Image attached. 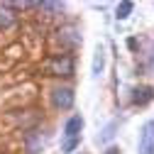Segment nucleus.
<instances>
[{"instance_id": "obj_1", "label": "nucleus", "mask_w": 154, "mask_h": 154, "mask_svg": "<svg viewBox=\"0 0 154 154\" xmlns=\"http://www.w3.org/2000/svg\"><path fill=\"white\" fill-rule=\"evenodd\" d=\"M73 69H76V64H73L71 54H54L44 61V71L49 76H59V79H71Z\"/></svg>"}, {"instance_id": "obj_2", "label": "nucleus", "mask_w": 154, "mask_h": 154, "mask_svg": "<svg viewBox=\"0 0 154 154\" xmlns=\"http://www.w3.org/2000/svg\"><path fill=\"white\" fill-rule=\"evenodd\" d=\"M51 105H54V110H69V108H73V91L69 86L54 88L51 91Z\"/></svg>"}, {"instance_id": "obj_3", "label": "nucleus", "mask_w": 154, "mask_h": 154, "mask_svg": "<svg viewBox=\"0 0 154 154\" xmlns=\"http://www.w3.org/2000/svg\"><path fill=\"white\" fill-rule=\"evenodd\" d=\"M22 142H25V152L27 154H39L42 147H44V134L37 130V127L34 130H27L22 134Z\"/></svg>"}, {"instance_id": "obj_4", "label": "nucleus", "mask_w": 154, "mask_h": 154, "mask_svg": "<svg viewBox=\"0 0 154 154\" xmlns=\"http://www.w3.org/2000/svg\"><path fill=\"white\" fill-rule=\"evenodd\" d=\"M140 154H154V120L142 125V132H140Z\"/></svg>"}, {"instance_id": "obj_5", "label": "nucleus", "mask_w": 154, "mask_h": 154, "mask_svg": "<svg viewBox=\"0 0 154 154\" xmlns=\"http://www.w3.org/2000/svg\"><path fill=\"white\" fill-rule=\"evenodd\" d=\"M154 100V86H137L132 91V103L134 105H147Z\"/></svg>"}, {"instance_id": "obj_6", "label": "nucleus", "mask_w": 154, "mask_h": 154, "mask_svg": "<svg viewBox=\"0 0 154 154\" xmlns=\"http://www.w3.org/2000/svg\"><path fill=\"white\" fill-rule=\"evenodd\" d=\"M81 130H83V118H81V115H71V118L64 122V134H66V140L79 137Z\"/></svg>"}, {"instance_id": "obj_7", "label": "nucleus", "mask_w": 154, "mask_h": 154, "mask_svg": "<svg viewBox=\"0 0 154 154\" xmlns=\"http://www.w3.org/2000/svg\"><path fill=\"white\" fill-rule=\"evenodd\" d=\"M15 22H17V15L12 12L10 3H3V5H0V29H8Z\"/></svg>"}, {"instance_id": "obj_8", "label": "nucleus", "mask_w": 154, "mask_h": 154, "mask_svg": "<svg viewBox=\"0 0 154 154\" xmlns=\"http://www.w3.org/2000/svg\"><path fill=\"white\" fill-rule=\"evenodd\" d=\"M103 61H105V54H103V49L98 47V51H95V59H93V76H100V71H103Z\"/></svg>"}, {"instance_id": "obj_9", "label": "nucleus", "mask_w": 154, "mask_h": 154, "mask_svg": "<svg viewBox=\"0 0 154 154\" xmlns=\"http://www.w3.org/2000/svg\"><path fill=\"white\" fill-rule=\"evenodd\" d=\"M132 3H130V0H125V3H120L118 5V20H125V17H130V12H132Z\"/></svg>"}, {"instance_id": "obj_10", "label": "nucleus", "mask_w": 154, "mask_h": 154, "mask_svg": "<svg viewBox=\"0 0 154 154\" xmlns=\"http://www.w3.org/2000/svg\"><path fill=\"white\" fill-rule=\"evenodd\" d=\"M79 144H81V137H71V140H66V142L61 144V152H66V154H69V152H73Z\"/></svg>"}, {"instance_id": "obj_11", "label": "nucleus", "mask_w": 154, "mask_h": 154, "mask_svg": "<svg viewBox=\"0 0 154 154\" xmlns=\"http://www.w3.org/2000/svg\"><path fill=\"white\" fill-rule=\"evenodd\" d=\"M105 154H120V149H118V147H110V149H108Z\"/></svg>"}]
</instances>
